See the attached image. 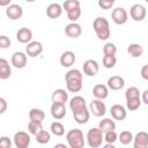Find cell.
<instances>
[{"mask_svg":"<svg viewBox=\"0 0 148 148\" xmlns=\"http://www.w3.org/2000/svg\"><path fill=\"white\" fill-rule=\"evenodd\" d=\"M40 130H43V125L42 123H38V121H34V120H30L29 124H28V131L30 134L35 135L37 134Z\"/></svg>","mask_w":148,"mask_h":148,"instance_id":"35","label":"cell"},{"mask_svg":"<svg viewBox=\"0 0 148 148\" xmlns=\"http://www.w3.org/2000/svg\"><path fill=\"white\" fill-rule=\"evenodd\" d=\"M29 119L34 120V121H38V123H43V120L45 119V112L42 109H37V108H32L29 111Z\"/></svg>","mask_w":148,"mask_h":148,"instance_id":"28","label":"cell"},{"mask_svg":"<svg viewBox=\"0 0 148 148\" xmlns=\"http://www.w3.org/2000/svg\"><path fill=\"white\" fill-rule=\"evenodd\" d=\"M111 18L112 21L118 24V25H121V24H125L128 20V13L125 8L123 7H116L112 13H111Z\"/></svg>","mask_w":148,"mask_h":148,"instance_id":"6","label":"cell"},{"mask_svg":"<svg viewBox=\"0 0 148 148\" xmlns=\"http://www.w3.org/2000/svg\"><path fill=\"white\" fill-rule=\"evenodd\" d=\"M103 140L106 142V143H113L118 140V134L116 133V131H109V132H105L103 133Z\"/></svg>","mask_w":148,"mask_h":148,"instance_id":"36","label":"cell"},{"mask_svg":"<svg viewBox=\"0 0 148 148\" xmlns=\"http://www.w3.org/2000/svg\"><path fill=\"white\" fill-rule=\"evenodd\" d=\"M10 38L6 35H0V49H8L10 46Z\"/></svg>","mask_w":148,"mask_h":148,"instance_id":"42","label":"cell"},{"mask_svg":"<svg viewBox=\"0 0 148 148\" xmlns=\"http://www.w3.org/2000/svg\"><path fill=\"white\" fill-rule=\"evenodd\" d=\"M127 53L132 57V58H139L142 56L143 53V47L141 44L139 43H132L128 45L127 47Z\"/></svg>","mask_w":148,"mask_h":148,"instance_id":"27","label":"cell"},{"mask_svg":"<svg viewBox=\"0 0 148 148\" xmlns=\"http://www.w3.org/2000/svg\"><path fill=\"white\" fill-rule=\"evenodd\" d=\"M145 1H148V0H145Z\"/></svg>","mask_w":148,"mask_h":148,"instance_id":"51","label":"cell"},{"mask_svg":"<svg viewBox=\"0 0 148 148\" xmlns=\"http://www.w3.org/2000/svg\"><path fill=\"white\" fill-rule=\"evenodd\" d=\"M104 147H105V148H113V147H114V145H113V143H106Z\"/></svg>","mask_w":148,"mask_h":148,"instance_id":"48","label":"cell"},{"mask_svg":"<svg viewBox=\"0 0 148 148\" xmlns=\"http://www.w3.org/2000/svg\"><path fill=\"white\" fill-rule=\"evenodd\" d=\"M141 106V98L136 97V98H128L126 99V108L130 111H135Z\"/></svg>","mask_w":148,"mask_h":148,"instance_id":"31","label":"cell"},{"mask_svg":"<svg viewBox=\"0 0 148 148\" xmlns=\"http://www.w3.org/2000/svg\"><path fill=\"white\" fill-rule=\"evenodd\" d=\"M98 128L103 133L109 132V131H114L116 130V123L111 118H103L98 124Z\"/></svg>","mask_w":148,"mask_h":148,"instance_id":"26","label":"cell"},{"mask_svg":"<svg viewBox=\"0 0 148 148\" xmlns=\"http://www.w3.org/2000/svg\"><path fill=\"white\" fill-rule=\"evenodd\" d=\"M22 15H23V9H22V7L20 5L10 3V5L7 6V8H6V16L9 20H13V21L18 20V18L22 17Z\"/></svg>","mask_w":148,"mask_h":148,"instance_id":"8","label":"cell"},{"mask_svg":"<svg viewBox=\"0 0 148 148\" xmlns=\"http://www.w3.org/2000/svg\"><path fill=\"white\" fill-rule=\"evenodd\" d=\"M51 99L54 103H62V104H65L68 101V92L65 89H56L52 92Z\"/></svg>","mask_w":148,"mask_h":148,"instance_id":"22","label":"cell"},{"mask_svg":"<svg viewBox=\"0 0 148 148\" xmlns=\"http://www.w3.org/2000/svg\"><path fill=\"white\" fill-rule=\"evenodd\" d=\"M102 64L105 68H113L117 64V58H116V56H105L104 54V57L102 59Z\"/></svg>","mask_w":148,"mask_h":148,"instance_id":"33","label":"cell"},{"mask_svg":"<svg viewBox=\"0 0 148 148\" xmlns=\"http://www.w3.org/2000/svg\"><path fill=\"white\" fill-rule=\"evenodd\" d=\"M110 113H111V117L114 119V120H124L127 116V111H126V108L123 106L121 104H113L111 108H110Z\"/></svg>","mask_w":148,"mask_h":148,"instance_id":"13","label":"cell"},{"mask_svg":"<svg viewBox=\"0 0 148 148\" xmlns=\"http://www.w3.org/2000/svg\"><path fill=\"white\" fill-rule=\"evenodd\" d=\"M50 111H51V116L56 120H61L66 116V106L62 103H54V102H52Z\"/></svg>","mask_w":148,"mask_h":148,"instance_id":"12","label":"cell"},{"mask_svg":"<svg viewBox=\"0 0 148 148\" xmlns=\"http://www.w3.org/2000/svg\"><path fill=\"white\" fill-rule=\"evenodd\" d=\"M28 56L21 51H17V52H14L13 56H12V59H10V62L12 65L15 67V68H24L25 65H27V61H28Z\"/></svg>","mask_w":148,"mask_h":148,"instance_id":"10","label":"cell"},{"mask_svg":"<svg viewBox=\"0 0 148 148\" xmlns=\"http://www.w3.org/2000/svg\"><path fill=\"white\" fill-rule=\"evenodd\" d=\"M66 13H67V18H68L71 22H76V21L80 18V16H81V7L73 8V9H71V10L66 12Z\"/></svg>","mask_w":148,"mask_h":148,"instance_id":"34","label":"cell"},{"mask_svg":"<svg viewBox=\"0 0 148 148\" xmlns=\"http://www.w3.org/2000/svg\"><path fill=\"white\" fill-rule=\"evenodd\" d=\"M43 52V45L40 42H37V40H31L25 46V54L28 57H31V58H35L37 56H39L40 53Z\"/></svg>","mask_w":148,"mask_h":148,"instance_id":"9","label":"cell"},{"mask_svg":"<svg viewBox=\"0 0 148 148\" xmlns=\"http://www.w3.org/2000/svg\"><path fill=\"white\" fill-rule=\"evenodd\" d=\"M140 98H141V103L148 105V90L147 89L142 92V97H140Z\"/></svg>","mask_w":148,"mask_h":148,"instance_id":"46","label":"cell"},{"mask_svg":"<svg viewBox=\"0 0 148 148\" xmlns=\"http://www.w3.org/2000/svg\"><path fill=\"white\" fill-rule=\"evenodd\" d=\"M76 7H80L79 0H65V2L62 3V9H65V12H68Z\"/></svg>","mask_w":148,"mask_h":148,"instance_id":"40","label":"cell"},{"mask_svg":"<svg viewBox=\"0 0 148 148\" xmlns=\"http://www.w3.org/2000/svg\"><path fill=\"white\" fill-rule=\"evenodd\" d=\"M92 28H94V31H95L96 36L101 40H106L111 35L110 24H109V21L105 17H102V16L96 17L92 22Z\"/></svg>","mask_w":148,"mask_h":148,"instance_id":"1","label":"cell"},{"mask_svg":"<svg viewBox=\"0 0 148 148\" xmlns=\"http://www.w3.org/2000/svg\"><path fill=\"white\" fill-rule=\"evenodd\" d=\"M141 76L143 80H148V65H143L141 68Z\"/></svg>","mask_w":148,"mask_h":148,"instance_id":"45","label":"cell"},{"mask_svg":"<svg viewBox=\"0 0 148 148\" xmlns=\"http://www.w3.org/2000/svg\"><path fill=\"white\" fill-rule=\"evenodd\" d=\"M99 71L98 62L94 59H88L83 62V73L87 76H95Z\"/></svg>","mask_w":148,"mask_h":148,"instance_id":"11","label":"cell"},{"mask_svg":"<svg viewBox=\"0 0 148 148\" xmlns=\"http://www.w3.org/2000/svg\"><path fill=\"white\" fill-rule=\"evenodd\" d=\"M67 143L71 148H83L84 147V135L80 128L69 130L66 134Z\"/></svg>","mask_w":148,"mask_h":148,"instance_id":"2","label":"cell"},{"mask_svg":"<svg viewBox=\"0 0 148 148\" xmlns=\"http://www.w3.org/2000/svg\"><path fill=\"white\" fill-rule=\"evenodd\" d=\"M12 0H0V6L1 7H7L8 5H10Z\"/></svg>","mask_w":148,"mask_h":148,"instance_id":"47","label":"cell"},{"mask_svg":"<svg viewBox=\"0 0 148 148\" xmlns=\"http://www.w3.org/2000/svg\"><path fill=\"white\" fill-rule=\"evenodd\" d=\"M12 141L8 136H0V148H10Z\"/></svg>","mask_w":148,"mask_h":148,"instance_id":"43","label":"cell"},{"mask_svg":"<svg viewBox=\"0 0 148 148\" xmlns=\"http://www.w3.org/2000/svg\"><path fill=\"white\" fill-rule=\"evenodd\" d=\"M103 53L105 56H116V53H117V46L113 43H106L103 46Z\"/></svg>","mask_w":148,"mask_h":148,"instance_id":"38","label":"cell"},{"mask_svg":"<svg viewBox=\"0 0 148 148\" xmlns=\"http://www.w3.org/2000/svg\"><path fill=\"white\" fill-rule=\"evenodd\" d=\"M35 138H36V141L40 145H45L50 140H51V134L45 131V130H40L37 134H35Z\"/></svg>","mask_w":148,"mask_h":148,"instance_id":"30","label":"cell"},{"mask_svg":"<svg viewBox=\"0 0 148 148\" xmlns=\"http://www.w3.org/2000/svg\"><path fill=\"white\" fill-rule=\"evenodd\" d=\"M12 75V68L5 58H0V79L1 80H7Z\"/></svg>","mask_w":148,"mask_h":148,"instance_id":"24","label":"cell"},{"mask_svg":"<svg viewBox=\"0 0 148 148\" xmlns=\"http://www.w3.org/2000/svg\"><path fill=\"white\" fill-rule=\"evenodd\" d=\"M72 113H73L74 120H75L77 124H81V125L88 123V120H89V118H90V111H89V109H88L87 106L83 108V109H80V110H77V111H74V112H72Z\"/></svg>","mask_w":148,"mask_h":148,"instance_id":"16","label":"cell"},{"mask_svg":"<svg viewBox=\"0 0 148 148\" xmlns=\"http://www.w3.org/2000/svg\"><path fill=\"white\" fill-rule=\"evenodd\" d=\"M75 53L73 51H65L60 56V65L62 67H71L75 62Z\"/></svg>","mask_w":148,"mask_h":148,"instance_id":"21","label":"cell"},{"mask_svg":"<svg viewBox=\"0 0 148 148\" xmlns=\"http://www.w3.org/2000/svg\"><path fill=\"white\" fill-rule=\"evenodd\" d=\"M62 6L58 2H53V3H50L46 8V15L50 17V18H58L61 16L62 14Z\"/></svg>","mask_w":148,"mask_h":148,"instance_id":"18","label":"cell"},{"mask_svg":"<svg viewBox=\"0 0 148 148\" xmlns=\"http://www.w3.org/2000/svg\"><path fill=\"white\" fill-rule=\"evenodd\" d=\"M66 81V88L71 92H79L82 89V80L80 79H67Z\"/></svg>","mask_w":148,"mask_h":148,"instance_id":"25","label":"cell"},{"mask_svg":"<svg viewBox=\"0 0 148 148\" xmlns=\"http://www.w3.org/2000/svg\"><path fill=\"white\" fill-rule=\"evenodd\" d=\"M51 133L54 134L56 136H62L65 134V126L60 121H53L50 126Z\"/></svg>","mask_w":148,"mask_h":148,"instance_id":"29","label":"cell"},{"mask_svg":"<svg viewBox=\"0 0 148 148\" xmlns=\"http://www.w3.org/2000/svg\"><path fill=\"white\" fill-rule=\"evenodd\" d=\"M16 39L22 44H28L32 40V31L29 28H21L16 32Z\"/></svg>","mask_w":148,"mask_h":148,"instance_id":"19","label":"cell"},{"mask_svg":"<svg viewBox=\"0 0 148 148\" xmlns=\"http://www.w3.org/2000/svg\"><path fill=\"white\" fill-rule=\"evenodd\" d=\"M92 95L97 99H102V101L105 99L109 96V88H108V86L102 84V83H98V84L94 86V88H92Z\"/></svg>","mask_w":148,"mask_h":148,"instance_id":"20","label":"cell"},{"mask_svg":"<svg viewBox=\"0 0 148 148\" xmlns=\"http://www.w3.org/2000/svg\"><path fill=\"white\" fill-rule=\"evenodd\" d=\"M86 139H87V142H88L89 147L98 148V147L102 146V142L104 141L103 140V132L98 127H92L87 132Z\"/></svg>","mask_w":148,"mask_h":148,"instance_id":"3","label":"cell"},{"mask_svg":"<svg viewBox=\"0 0 148 148\" xmlns=\"http://www.w3.org/2000/svg\"><path fill=\"white\" fill-rule=\"evenodd\" d=\"M56 147H65V148H66V146H65L64 143H57V145H56Z\"/></svg>","mask_w":148,"mask_h":148,"instance_id":"49","label":"cell"},{"mask_svg":"<svg viewBox=\"0 0 148 148\" xmlns=\"http://www.w3.org/2000/svg\"><path fill=\"white\" fill-rule=\"evenodd\" d=\"M7 108H8V103L5 98L0 97V114H3L6 111H7Z\"/></svg>","mask_w":148,"mask_h":148,"instance_id":"44","label":"cell"},{"mask_svg":"<svg viewBox=\"0 0 148 148\" xmlns=\"http://www.w3.org/2000/svg\"><path fill=\"white\" fill-rule=\"evenodd\" d=\"M27 2H34V1H36V0H25Z\"/></svg>","mask_w":148,"mask_h":148,"instance_id":"50","label":"cell"},{"mask_svg":"<svg viewBox=\"0 0 148 148\" xmlns=\"http://www.w3.org/2000/svg\"><path fill=\"white\" fill-rule=\"evenodd\" d=\"M67 79H80V80H83V75H82L81 71L73 68V69H69L65 74V80H67Z\"/></svg>","mask_w":148,"mask_h":148,"instance_id":"39","label":"cell"},{"mask_svg":"<svg viewBox=\"0 0 148 148\" xmlns=\"http://www.w3.org/2000/svg\"><path fill=\"white\" fill-rule=\"evenodd\" d=\"M108 88L111 90H120L124 88L125 86V80L124 77L119 76V75H112L111 77L108 79Z\"/></svg>","mask_w":148,"mask_h":148,"instance_id":"17","label":"cell"},{"mask_svg":"<svg viewBox=\"0 0 148 148\" xmlns=\"http://www.w3.org/2000/svg\"><path fill=\"white\" fill-rule=\"evenodd\" d=\"M116 0H98V6L102 8V9H111L114 5Z\"/></svg>","mask_w":148,"mask_h":148,"instance_id":"41","label":"cell"},{"mask_svg":"<svg viewBox=\"0 0 148 148\" xmlns=\"http://www.w3.org/2000/svg\"><path fill=\"white\" fill-rule=\"evenodd\" d=\"M136 97H141V92L136 87H130V88L126 89V92H125V98L126 99L136 98Z\"/></svg>","mask_w":148,"mask_h":148,"instance_id":"37","label":"cell"},{"mask_svg":"<svg viewBox=\"0 0 148 148\" xmlns=\"http://www.w3.org/2000/svg\"><path fill=\"white\" fill-rule=\"evenodd\" d=\"M65 34L69 38H77L82 34V28L77 22H71L65 28Z\"/></svg>","mask_w":148,"mask_h":148,"instance_id":"14","label":"cell"},{"mask_svg":"<svg viewBox=\"0 0 148 148\" xmlns=\"http://www.w3.org/2000/svg\"><path fill=\"white\" fill-rule=\"evenodd\" d=\"M147 15V10L146 7L140 5V3H135L130 8V16L132 17V20H134L135 22H141L146 18Z\"/></svg>","mask_w":148,"mask_h":148,"instance_id":"5","label":"cell"},{"mask_svg":"<svg viewBox=\"0 0 148 148\" xmlns=\"http://www.w3.org/2000/svg\"><path fill=\"white\" fill-rule=\"evenodd\" d=\"M89 111L96 117H103L106 113V105L104 104V102H102V99L95 98L90 102Z\"/></svg>","mask_w":148,"mask_h":148,"instance_id":"7","label":"cell"},{"mask_svg":"<svg viewBox=\"0 0 148 148\" xmlns=\"http://www.w3.org/2000/svg\"><path fill=\"white\" fill-rule=\"evenodd\" d=\"M118 140L120 141V143L123 145H130L133 141V134L130 131H123L120 132V134L118 135Z\"/></svg>","mask_w":148,"mask_h":148,"instance_id":"32","label":"cell"},{"mask_svg":"<svg viewBox=\"0 0 148 148\" xmlns=\"http://www.w3.org/2000/svg\"><path fill=\"white\" fill-rule=\"evenodd\" d=\"M133 147L134 148H147L148 147V133L145 131L139 132L133 136Z\"/></svg>","mask_w":148,"mask_h":148,"instance_id":"15","label":"cell"},{"mask_svg":"<svg viewBox=\"0 0 148 148\" xmlns=\"http://www.w3.org/2000/svg\"><path fill=\"white\" fill-rule=\"evenodd\" d=\"M86 106H87V103H86V99L82 96H74L69 101V108H71L72 112L77 111L80 109H83Z\"/></svg>","mask_w":148,"mask_h":148,"instance_id":"23","label":"cell"},{"mask_svg":"<svg viewBox=\"0 0 148 148\" xmlns=\"http://www.w3.org/2000/svg\"><path fill=\"white\" fill-rule=\"evenodd\" d=\"M13 142H14V146L16 148H28V146L31 142L30 134H28L24 131H18L14 134Z\"/></svg>","mask_w":148,"mask_h":148,"instance_id":"4","label":"cell"}]
</instances>
